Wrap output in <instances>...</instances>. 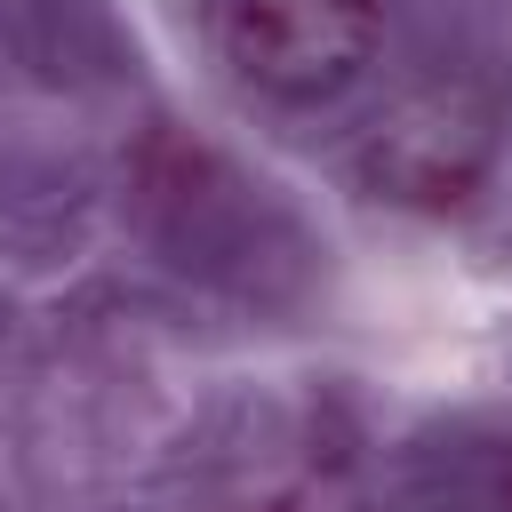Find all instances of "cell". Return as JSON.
<instances>
[{
	"mask_svg": "<svg viewBox=\"0 0 512 512\" xmlns=\"http://www.w3.org/2000/svg\"><path fill=\"white\" fill-rule=\"evenodd\" d=\"M216 56L272 104L344 96L384 48V0H208Z\"/></svg>",
	"mask_w": 512,
	"mask_h": 512,
	"instance_id": "obj_1",
	"label": "cell"
},
{
	"mask_svg": "<svg viewBox=\"0 0 512 512\" xmlns=\"http://www.w3.org/2000/svg\"><path fill=\"white\" fill-rule=\"evenodd\" d=\"M496 120H504V104H496V88H488L480 72H440V80L408 88V96L376 120L360 168H368V184H376L384 200L448 208V200H464V192L488 176V160H496Z\"/></svg>",
	"mask_w": 512,
	"mask_h": 512,
	"instance_id": "obj_2",
	"label": "cell"
},
{
	"mask_svg": "<svg viewBox=\"0 0 512 512\" xmlns=\"http://www.w3.org/2000/svg\"><path fill=\"white\" fill-rule=\"evenodd\" d=\"M376 512H512V440L496 432H448L424 440Z\"/></svg>",
	"mask_w": 512,
	"mask_h": 512,
	"instance_id": "obj_3",
	"label": "cell"
},
{
	"mask_svg": "<svg viewBox=\"0 0 512 512\" xmlns=\"http://www.w3.org/2000/svg\"><path fill=\"white\" fill-rule=\"evenodd\" d=\"M328 472H336V464H328V456L312 464V440H256V456L240 448V456L224 464L208 512H312V504L336 496Z\"/></svg>",
	"mask_w": 512,
	"mask_h": 512,
	"instance_id": "obj_4",
	"label": "cell"
}]
</instances>
